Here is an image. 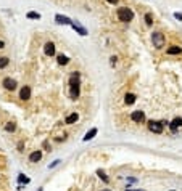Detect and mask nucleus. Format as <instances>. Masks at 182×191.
<instances>
[{
	"mask_svg": "<svg viewBox=\"0 0 182 191\" xmlns=\"http://www.w3.org/2000/svg\"><path fill=\"white\" fill-rule=\"evenodd\" d=\"M106 2H108V3H116L118 0H106Z\"/></svg>",
	"mask_w": 182,
	"mask_h": 191,
	"instance_id": "a878e982",
	"label": "nucleus"
},
{
	"mask_svg": "<svg viewBox=\"0 0 182 191\" xmlns=\"http://www.w3.org/2000/svg\"><path fill=\"white\" fill-rule=\"evenodd\" d=\"M152 40H153V45L156 47V48H161V47H164V37L161 32H153L152 34Z\"/></svg>",
	"mask_w": 182,
	"mask_h": 191,
	"instance_id": "f03ea898",
	"label": "nucleus"
},
{
	"mask_svg": "<svg viewBox=\"0 0 182 191\" xmlns=\"http://www.w3.org/2000/svg\"><path fill=\"white\" fill-rule=\"evenodd\" d=\"M26 16L29 18V19H41V15L35 13V11H29V13H27Z\"/></svg>",
	"mask_w": 182,
	"mask_h": 191,
	"instance_id": "6ab92c4d",
	"label": "nucleus"
},
{
	"mask_svg": "<svg viewBox=\"0 0 182 191\" xmlns=\"http://www.w3.org/2000/svg\"><path fill=\"white\" fill-rule=\"evenodd\" d=\"M5 129H7V132H15V129H16V125H15L13 122H8Z\"/></svg>",
	"mask_w": 182,
	"mask_h": 191,
	"instance_id": "412c9836",
	"label": "nucleus"
},
{
	"mask_svg": "<svg viewBox=\"0 0 182 191\" xmlns=\"http://www.w3.org/2000/svg\"><path fill=\"white\" fill-rule=\"evenodd\" d=\"M174 18L179 19V21H182V13H174Z\"/></svg>",
	"mask_w": 182,
	"mask_h": 191,
	"instance_id": "393cba45",
	"label": "nucleus"
},
{
	"mask_svg": "<svg viewBox=\"0 0 182 191\" xmlns=\"http://www.w3.org/2000/svg\"><path fill=\"white\" fill-rule=\"evenodd\" d=\"M8 63H10L8 58H7V56H2V58H0V69L7 67V66H8Z\"/></svg>",
	"mask_w": 182,
	"mask_h": 191,
	"instance_id": "a211bd4d",
	"label": "nucleus"
},
{
	"mask_svg": "<svg viewBox=\"0 0 182 191\" xmlns=\"http://www.w3.org/2000/svg\"><path fill=\"white\" fill-rule=\"evenodd\" d=\"M145 21H147V24L150 26V24H152V15H150V13H147V15H145Z\"/></svg>",
	"mask_w": 182,
	"mask_h": 191,
	"instance_id": "5701e85b",
	"label": "nucleus"
},
{
	"mask_svg": "<svg viewBox=\"0 0 182 191\" xmlns=\"http://www.w3.org/2000/svg\"><path fill=\"white\" fill-rule=\"evenodd\" d=\"M18 181H19V183H23V181H24V183H29V178L24 177V175H19V177H18Z\"/></svg>",
	"mask_w": 182,
	"mask_h": 191,
	"instance_id": "4be33fe9",
	"label": "nucleus"
},
{
	"mask_svg": "<svg viewBox=\"0 0 182 191\" xmlns=\"http://www.w3.org/2000/svg\"><path fill=\"white\" fill-rule=\"evenodd\" d=\"M3 47H5V43H3L2 40H0V48H3Z\"/></svg>",
	"mask_w": 182,
	"mask_h": 191,
	"instance_id": "cd10ccee",
	"label": "nucleus"
},
{
	"mask_svg": "<svg viewBox=\"0 0 182 191\" xmlns=\"http://www.w3.org/2000/svg\"><path fill=\"white\" fill-rule=\"evenodd\" d=\"M37 191H43V190H42V188H41V190H37Z\"/></svg>",
	"mask_w": 182,
	"mask_h": 191,
	"instance_id": "c85d7f7f",
	"label": "nucleus"
},
{
	"mask_svg": "<svg viewBox=\"0 0 182 191\" xmlns=\"http://www.w3.org/2000/svg\"><path fill=\"white\" fill-rule=\"evenodd\" d=\"M106 191H110V190H106Z\"/></svg>",
	"mask_w": 182,
	"mask_h": 191,
	"instance_id": "c756f323",
	"label": "nucleus"
},
{
	"mask_svg": "<svg viewBox=\"0 0 182 191\" xmlns=\"http://www.w3.org/2000/svg\"><path fill=\"white\" fill-rule=\"evenodd\" d=\"M130 117H132V121L137 122V124H144V122H145V114H144V111H134Z\"/></svg>",
	"mask_w": 182,
	"mask_h": 191,
	"instance_id": "20e7f679",
	"label": "nucleus"
},
{
	"mask_svg": "<svg viewBox=\"0 0 182 191\" xmlns=\"http://www.w3.org/2000/svg\"><path fill=\"white\" fill-rule=\"evenodd\" d=\"M126 191H144V190H130V188H127Z\"/></svg>",
	"mask_w": 182,
	"mask_h": 191,
	"instance_id": "bb28decb",
	"label": "nucleus"
},
{
	"mask_svg": "<svg viewBox=\"0 0 182 191\" xmlns=\"http://www.w3.org/2000/svg\"><path fill=\"white\" fill-rule=\"evenodd\" d=\"M77 119H79V114L77 113H73V114H69L68 117H66V124H74V122H77Z\"/></svg>",
	"mask_w": 182,
	"mask_h": 191,
	"instance_id": "f8f14e48",
	"label": "nucleus"
},
{
	"mask_svg": "<svg viewBox=\"0 0 182 191\" xmlns=\"http://www.w3.org/2000/svg\"><path fill=\"white\" fill-rule=\"evenodd\" d=\"M55 19H57L58 24H71V23H73L68 16H61V15H57V16H55Z\"/></svg>",
	"mask_w": 182,
	"mask_h": 191,
	"instance_id": "1a4fd4ad",
	"label": "nucleus"
},
{
	"mask_svg": "<svg viewBox=\"0 0 182 191\" xmlns=\"http://www.w3.org/2000/svg\"><path fill=\"white\" fill-rule=\"evenodd\" d=\"M169 127H171L172 132H177V129H179V127H182V119H181V117H176V119L171 122V124H169Z\"/></svg>",
	"mask_w": 182,
	"mask_h": 191,
	"instance_id": "6e6552de",
	"label": "nucleus"
},
{
	"mask_svg": "<svg viewBox=\"0 0 182 191\" xmlns=\"http://www.w3.org/2000/svg\"><path fill=\"white\" fill-rule=\"evenodd\" d=\"M19 98H21V100H29L31 98V89L27 85H24L21 89V91H19Z\"/></svg>",
	"mask_w": 182,
	"mask_h": 191,
	"instance_id": "0eeeda50",
	"label": "nucleus"
},
{
	"mask_svg": "<svg viewBox=\"0 0 182 191\" xmlns=\"http://www.w3.org/2000/svg\"><path fill=\"white\" fill-rule=\"evenodd\" d=\"M71 27H73L76 32H79V35H87V31L84 29V27H81L77 24V23H71Z\"/></svg>",
	"mask_w": 182,
	"mask_h": 191,
	"instance_id": "9d476101",
	"label": "nucleus"
},
{
	"mask_svg": "<svg viewBox=\"0 0 182 191\" xmlns=\"http://www.w3.org/2000/svg\"><path fill=\"white\" fill-rule=\"evenodd\" d=\"M182 51L181 47H171V48H168V55H179Z\"/></svg>",
	"mask_w": 182,
	"mask_h": 191,
	"instance_id": "f3484780",
	"label": "nucleus"
},
{
	"mask_svg": "<svg viewBox=\"0 0 182 191\" xmlns=\"http://www.w3.org/2000/svg\"><path fill=\"white\" fill-rule=\"evenodd\" d=\"M148 129L152 130L153 133H161L163 132V124L158 122V121H150L148 122Z\"/></svg>",
	"mask_w": 182,
	"mask_h": 191,
	"instance_id": "7ed1b4c3",
	"label": "nucleus"
},
{
	"mask_svg": "<svg viewBox=\"0 0 182 191\" xmlns=\"http://www.w3.org/2000/svg\"><path fill=\"white\" fill-rule=\"evenodd\" d=\"M43 51H45L47 56H53L55 55V45L52 42H47L45 45H43Z\"/></svg>",
	"mask_w": 182,
	"mask_h": 191,
	"instance_id": "423d86ee",
	"label": "nucleus"
},
{
	"mask_svg": "<svg viewBox=\"0 0 182 191\" xmlns=\"http://www.w3.org/2000/svg\"><path fill=\"white\" fill-rule=\"evenodd\" d=\"M58 164H60V161H58V159H57V161H53L52 164L49 165V169H52V167H55V165H58Z\"/></svg>",
	"mask_w": 182,
	"mask_h": 191,
	"instance_id": "b1692460",
	"label": "nucleus"
},
{
	"mask_svg": "<svg viewBox=\"0 0 182 191\" xmlns=\"http://www.w3.org/2000/svg\"><path fill=\"white\" fill-rule=\"evenodd\" d=\"M41 159H42V153H41V151H34V153H31V156H29L31 162H37V161H41Z\"/></svg>",
	"mask_w": 182,
	"mask_h": 191,
	"instance_id": "9b49d317",
	"label": "nucleus"
},
{
	"mask_svg": "<svg viewBox=\"0 0 182 191\" xmlns=\"http://www.w3.org/2000/svg\"><path fill=\"white\" fill-rule=\"evenodd\" d=\"M97 175H98V177H100L105 183H108V177L105 175V172H102V170H97Z\"/></svg>",
	"mask_w": 182,
	"mask_h": 191,
	"instance_id": "aec40b11",
	"label": "nucleus"
},
{
	"mask_svg": "<svg viewBox=\"0 0 182 191\" xmlns=\"http://www.w3.org/2000/svg\"><path fill=\"white\" fill-rule=\"evenodd\" d=\"M3 87H5L7 90H15V89H16V80L11 79V77L3 79Z\"/></svg>",
	"mask_w": 182,
	"mask_h": 191,
	"instance_id": "39448f33",
	"label": "nucleus"
},
{
	"mask_svg": "<svg viewBox=\"0 0 182 191\" xmlns=\"http://www.w3.org/2000/svg\"><path fill=\"white\" fill-rule=\"evenodd\" d=\"M97 132H98L97 129H90L89 132L85 133V137H84V141H89V140H92V138H94V137H95V135H97Z\"/></svg>",
	"mask_w": 182,
	"mask_h": 191,
	"instance_id": "4468645a",
	"label": "nucleus"
},
{
	"mask_svg": "<svg viewBox=\"0 0 182 191\" xmlns=\"http://www.w3.org/2000/svg\"><path fill=\"white\" fill-rule=\"evenodd\" d=\"M124 103H126V105H134V103H136V95H134V93H127V95H126V98H124Z\"/></svg>",
	"mask_w": 182,
	"mask_h": 191,
	"instance_id": "2eb2a0df",
	"label": "nucleus"
},
{
	"mask_svg": "<svg viewBox=\"0 0 182 191\" xmlns=\"http://www.w3.org/2000/svg\"><path fill=\"white\" fill-rule=\"evenodd\" d=\"M58 64H68L69 63V58L68 56H65V55H58Z\"/></svg>",
	"mask_w": 182,
	"mask_h": 191,
	"instance_id": "dca6fc26",
	"label": "nucleus"
},
{
	"mask_svg": "<svg viewBox=\"0 0 182 191\" xmlns=\"http://www.w3.org/2000/svg\"><path fill=\"white\" fill-rule=\"evenodd\" d=\"M118 18H119V21L122 23H129L134 19V11L127 8V7H122V8L118 10Z\"/></svg>",
	"mask_w": 182,
	"mask_h": 191,
	"instance_id": "f257e3e1",
	"label": "nucleus"
},
{
	"mask_svg": "<svg viewBox=\"0 0 182 191\" xmlns=\"http://www.w3.org/2000/svg\"><path fill=\"white\" fill-rule=\"evenodd\" d=\"M79 97V83H73L71 85V98H77Z\"/></svg>",
	"mask_w": 182,
	"mask_h": 191,
	"instance_id": "ddd939ff",
	"label": "nucleus"
}]
</instances>
